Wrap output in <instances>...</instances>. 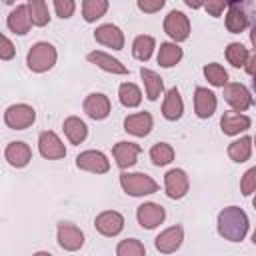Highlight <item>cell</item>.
Instances as JSON below:
<instances>
[{
	"label": "cell",
	"instance_id": "19",
	"mask_svg": "<svg viewBox=\"0 0 256 256\" xmlns=\"http://www.w3.org/2000/svg\"><path fill=\"white\" fill-rule=\"evenodd\" d=\"M4 158L8 160L10 166L14 168H24L30 160H32V150L26 142H10L4 150Z\"/></svg>",
	"mask_w": 256,
	"mask_h": 256
},
{
	"label": "cell",
	"instance_id": "46",
	"mask_svg": "<svg viewBox=\"0 0 256 256\" xmlns=\"http://www.w3.org/2000/svg\"><path fill=\"white\" fill-rule=\"evenodd\" d=\"M252 204H254V208H256V196H254V200H252Z\"/></svg>",
	"mask_w": 256,
	"mask_h": 256
},
{
	"label": "cell",
	"instance_id": "48",
	"mask_svg": "<svg viewBox=\"0 0 256 256\" xmlns=\"http://www.w3.org/2000/svg\"><path fill=\"white\" fill-rule=\"evenodd\" d=\"M254 140H256V138H254Z\"/></svg>",
	"mask_w": 256,
	"mask_h": 256
},
{
	"label": "cell",
	"instance_id": "42",
	"mask_svg": "<svg viewBox=\"0 0 256 256\" xmlns=\"http://www.w3.org/2000/svg\"><path fill=\"white\" fill-rule=\"evenodd\" d=\"M244 70H246L250 76H256V50H254L252 54H248V60H246Z\"/></svg>",
	"mask_w": 256,
	"mask_h": 256
},
{
	"label": "cell",
	"instance_id": "9",
	"mask_svg": "<svg viewBox=\"0 0 256 256\" xmlns=\"http://www.w3.org/2000/svg\"><path fill=\"white\" fill-rule=\"evenodd\" d=\"M58 244H60V248H64L68 252H76L84 244V234L76 224L60 222L58 224Z\"/></svg>",
	"mask_w": 256,
	"mask_h": 256
},
{
	"label": "cell",
	"instance_id": "29",
	"mask_svg": "<svg viewBox=\"0 0 256 256\" xmlns=\"http://www.w3.org/2000/svg\"><path fill=\"white\" fill-rule=\"evenodd\" d=\"M118 98H120L122 106H126V108H136V106L142 102V92H140V88H138L136 84L124 82V84H120V88H118Z\"/></svg>",
	"mask_w": 256,
	"mask_h": 256
},
{
	"label": "cell",
	"instance_id": "14",
	"mask_svg": "<svg viewBox=\"0 0 256 256\" xmlns=\"http://www.w3.org/2000/svg\"><path fill=\"white\" fill-rule=\"evenodd\" d=\"M94 38H96V42H100V44H104V46H108L112 50H122L124 48V34L114 24L98 26L96 32H94Z\"/></svg>",
	"mask_w": 256,
	"mask_h": 256
},
{
	"label": "cell",
	"instance_id": "32",
	"mask_svg": "<svg viewBox=\"0 0 256 256\" xmlns=\"http://www.w3.org/2000/svg\"><path fill=\"white\" fill-rule=\"evenodd\" d=\"M28 12H30V18H32L34 26H46L50 22L48 4L44 0H30L28 2Z\"/></svg>",
	"mask_w": 256,
	"mask_h": 256
},
{
	"label": "cell",
	"instance_id": "15",
	"mask_svg": "<svg viewBox=\"0 0 256 256\" xmlns=\"http://www.w3.org/2000/svg\"><path fill=\"white\" fill-rule=\"evenodd\" d=\"M216 94L210 92L208 88L198 86L194 90V110L198 118H210L216 112Z\"/></svg>",
	"mask_w": 256,
	"mask_h": 256
},
{
	"label": "cell",
	"instance_id": "35",
	"mask_svg": "<svg viewBox=\"0 0 256 256\" xmlns=\"http://www.w3.org/2000/svg\"><path fill=\"white\" fill-rule=\"evenodd\" d=\"M204 76H206V80H208L212 86H222V88H224V86L228 84V72H226L220 64H216V62L204 66Z\"/></svg>",
	"mask_w": 256,
	"mask_h": 256
},
{
	"label": "cell",
	"instance_id": "45",
	"mask_svg": "<svg viewBox=\"0 0 256 256\" xmlns=\"http://www.w3.org/2000/svg\"><path fill=\"white\" fill-rule=\"evenodd\" d=\"M252 242L256 244V228H254V234H252Z\"/></svg>",
	"mask_w": 256,
	"mask_h": 256
},
{
	"label": "cell",
	"instance_id": "34",
	"mask_svg": "<svg viewBox=\"0 0 256 256\" xmlns=\"http://www.w3.org/2000/svg\"><path fill=\"white\" fill-rule=\"evenodd\" d=\"M226 60L232 64V66H236V68H240V66H246V60H248V50L240 44V42H230L228 46H226Z\"/></svg>",
	"mask_w": 256,
	"mask_h": 256
},
{
	"label": "cell",
	"instance_id": "6",
	"mask_svg": "<svg viewBox=\"0 0 256 256\" xmlns=\"http://www.w3.org/2000/svg\"><path fill=\"white\" fill-rule=\"evenodd\" d=\"M76 166L80 170H86V172H92V174H106L110 170V162L108 158L98 152V150H86V152H80L76 156Z\"/></svg>",
	"mask_w": 256,
	"mask_h": 256
},
{
	"label": "cell",
	"instance_id": "10",
	"mask_svg": "<svg viewBox=\"0 0 256 256\" xmlns=\"http://www.w3.org/2000/svg\"><path fill=\"white\" fill-rule=\"evenodd\" d=\"M182 240H184V228H182L180 224H174V226L166 228L164 232H160V234L156 236L154 246H156V250L162 252V254H172V252H176V250L180 248Z\"/></svg>",
	"mask_w": 256,
	"mask_h": 256
},
{
	"label": "cell",
	"instance_id": "26",
	"mask_svg": "<svg viewBox=\"0 0 256 256\" xmlns=\"http://www.w3.org/2000/svg\"><path fill=\"white\" fill-rule=\"evenodd\" d=\"M182 60V48L176 42H164L158 48V64L162 68H172Z\"/></svg>",
	"mask_w": 256,
	"mask_h": 256
},
{
	"label": "cell",
	"instance_id": "47",
	"mask_svg": "<svg viewBox=\"0 0 256 256\" xmlns=\"http://www.w3.org/2000/svg\"><path fill=\"white\" fill-rule=\"evenodd\" d=\"M254 92H256V76H254Z\"/></svg>",
	"mask_w": 256,
	"mask_h": 256
},
{
	"label": "cell",
	"instance_id": "16",
	"mask_svg": "<svg viewBox=\"0 0 256 256\" xmlns=\"http://www.w3.org/2000/svg\"><path fill=\"white\" fill-rule=\"evenodd\" d=\"M84 112L94 120H104L110 114V100L106 94L92 92L84 100Z\"/></svg>",
	"mask_w": 256,
	"mask_h": 256
},
{
	"label": "cell",
	"instance_id": "28",
	"mask_svg": "<svg viewBox=\"0 0 256 256\" xmlns=\"http://www.w3.org/2000/svg\"><path fill=\"white\" fill-rule=\"evenodd\" d=\"M250 154H252V138L250 136H242V138L230 142V146H228V156L234 162H246L250 158Z\"/></svg>",
	"mask_w": 256,
	"mask_h": 256
},
{
	"label": "cell",
	"instance_id": "1",
	"mask_svg": "<svg viewBox=\"0 0 256 256\" xmlns=\"http://www.w3.org/2000/svg\"><path fill=\"white\" fill-rule=\"evenodd\" d=\"M248 232V216L238 206H228L218 214V234L224 240L240 242Z\"/></svg>",
	"mask_w": 256,
	"mask_h": 256
},
{
	"label": "cell",
	"instance_id": "5",
	"mask_svg": "<svg viewBox=\"0 0 256 256\" xmlns=\"http://www.w3.org/2000/svg\"><path fill=\"white\" fill-rule=\"evenodd\" d=\"M164 32L174 40V42H182L190 36V20L184 12L180 10H172L168 12V16L164 18Z\"/></svg>",
	"mask_w": 256,
	"mask_h": 256
},
{
	"label": "cell",
	"instance_id": "40",
	"mask_svg": "<svg viewBox=\"0 0 256 256\" xmlns=\"http://www.w3.org/2000/svg\"><path fill=\"white\" fill-rule=\"evenodd\" d=\"M14 54H16L14 44L8 40L6 34H2V36H0V58H2V60H10V58H14Z\"/></svg>",
	"mask_w": 256,
	"mask_h": 256
},
{
	"label": "cell",
	"instance_id": "4",
	"mask_svg": "<svg viewBox=\"0 0 256 256\" xmlns=\"http://www.w3.org/2000/svg\"><path fill=\"white\" fill-rule=\"evenodd\" d=\"M34 120H36V112L28 104H12L4 112V122L12 130H24V128L32 126Z\"/></svg>",
	"mask_w": 256,
	"mask_h": 256
},
{
	"label": "cell",
	"instance_id": "18",
	"mask_svg": "<svg viewBox=\"0 0 256 256\" xmlns=\"http://www.w3.org/2000/svg\"><path fill=\"white\" fill-rule=\"evenodd\" d=\"M152 114L150 112H136V114H130L124 118V130L134 134V136H148L150 130H152Z\"/></svg>",
	"mask_w": 256,
	"mask_h": 256
},
{
	"label": "cell",
	"instance_id": "27",
	"mask_svg": "<svg viewBox=\"0 0 256 256\" xmlns=\"http://www.w3.org/2000/svg\"><path fill=\"white\" fill-rule=\"evenodd\" d=\"M140 78L144 80V88H146V98L148 100H158V96L162 94L164 90V84H162V78L150 70V68H140Z\"/></svg>",
	"mask_w": 256,
	"mask_h": 256
},
{
	"label": "cell",
	"instance_id": "23",
	"mask_svg": "<svg viewBox=\"0 0 256 256\" xmlns=\"http://www.w3.org/2000/svg\"><path fill=\"white\" fill-rule=\"evenodd\" d=\"M88 62L96 64L98 68H102V70H106V72H110V74H126V72H128V68H126L120 60H116V58H112L110 54L100 52V50L90 52V54H88Z\"/></svg>",
	"mask_w": 256,
	"mask_h": 256
},
{
	"label": "cell",
	"instance_id": "3",
	"mask_svg": "<svg viewBox=\"0 0 256 256\" xmlns=\"http://www.w3.org/2000/svg\"><path fill=\"white\" fill-rule=\"evenodd\" d=\"M120 186L130 196H146L158 190V184L148 174H142V172H122Z\"/></svg>",
	"mask_w": 256,
	"mask_h": 256
},
{
	"label": "cell",
	"instance_id": "12",
	"mask_svg": "<svg viewBox=\"0 0 256 256\" xmlns=\"http://www.w3.org/2000/svg\"><path fill=\"white\" fill-rule=\"evenodd\" d=\"M164 218H166V210L160 206V204H156V202H144V204H140L138 206V210H136V220H138V224L142 226V228H156L158 224H162L164 222Z\"/></svg>",
	"mask_w": 256,
	"mask_h": 256
},
{
	"label": "cell",
	"instance_id": "22",
	"mask_svg": "<svg viewBox=\"0 0 256 256\" xmlns=\"http://www.w3.org/2000/svg\"><path fill=\"white\" fill-rule=\"evenodd\" d=\"M246 26H248V16H246V10L242 8V4H238V2L228 4V14H226V28H228V32L240 34V32L246 30Z\"/></svg>",
	"mask_w": 256,
	"mask_h": 256
},
{
	"label": "cell",
	"instance_id": "43",
	"mask_svg": "<svg viewBox=\"0 0 256 256\" xmlns=\"http://www.w3.org/2000/svg\"><path fill=\"white\" fill-rule=\"evenodd\" d=\"M250 42H252V46L256 48V22H254V26H252V32H250Z\"/></svg>",
	"mask_w": 256,
	"mask_h": 256
},
{
	"label": "cell",
	"instance_id": "2",
	"mask_svg": "<svg viewBox=\"0 0 256 256\" xmlns=\"http://www.w3.org/2000/svg\"><path fill=\"white\" fill-rule=\"evenodd\" d=\"M56 48L50 42H36L26 56V64L32 72H48L56 64Z\"/></svg>",
	"mask_w": 256,
	"mask_h": 256
},
{
	"label": "cell",
	"instance_id": "30",
	"mask_svg": "<svg viewBox=\"0 0 256 256\" xmlns=\"http://www.w3.org/2000/svg\"><path fill=\"white\" fill-rule=\"evenodd\" d=\"M154 46H156V40H154L152 36H146V34L136 36V38H134V44H132V54H134L136 60L146 62V60L152 56Z\"/></svg>",
	"mask_w": 256,
	"mask_h": 256
},
{
	"label": "cell",
	"instance_id": "41",
	"mask_svg": "<svg viewBox=\"0 0 256 256\" xmlns=\"http://www.w3.org/2000/svg\"><path fill=\"white\" fill-rule=\"evenodd\" d=\"M136 6H138L142 12L152 14V12H158V10L164 6V0H138Z\"/></svg>",
	"mask_w": 256,
	"mask_h": 256
},
{
	"label": "cell",
	"instance_id": "38",
	"mask_svg": "<svg viewBox=\"0 0 256 256\" xmlns=\"http://www.w3.org/2000/svg\"><path fill=\"white\" fill-rule=\"evenodd\" d=\"M54 10H56V14L64 20V18H70V16L74 14L76 4H74L72 0H54Z\"/></svg>",
	"mask_w": 256,
	"mask_h": 256
},
{
	"label": "cell",
	"instance_id": "11",
	"mask_svg": "<svg viewBox=\"0 0 256 256\" xmlns=\"http://www.w3.org/2000/svg\"><path fill=\"white\" fill-rule=\"evenodd\" d=\"M164 186H166V194L172 198V200H180L186 196L188 188H190V182H188V176L184 170L180 168H172L166 172L164 176Z\"/></svg>",
	"mask_w": 256,
	"mask_h": 256
},
{
	"label": "cell",
	"instance_id": "39",
	"mask_svg": "<svg viewBox=\"0 0 256 256\" xmlns=\"http://www.w3.org/2000/svg\"><path fill=\"white\" fill-rule=\"evenodd\" d=\"M202 6H204V10H206L210 16H214V18H218V16L224 12V8H228V4H226L224 0H208V2H204Z\"/></svg>",
	"mask_w": 256,
	"mask_h": 256
},
{
	"label": "cell",
	"instance_id": "17",
	"mask_svg": "<svg viewBox=\"0 0 256 256\" xmlns=\"http://www.w3.org/2000/svg\"><path fill=\"white\" fill-rule=\"evenodd\" d=\"M220 128L224 134L228 136H236L244 130L250 128V118L242 112H236V110H230V112H224L222 118H220Z\"/></svg>",
	"mask_w": 256,
	"mask_h": 256
},
{
	"label": "cell",
	"instance_id": "33",
	"mask_svg": "<svg viewBox=\"0 0 256 256\" xmlns=\"http://www.w3.org/2000/svg\"><path fill=\"white\" fill-rule=\"evenodd\" d=\"M150 160L156 166H166L174 160V148L166 142H158L150 148Z\"/></svg>",
	"mask_w": 256,
	"mask_h": 256
},
{
	"label": "cell",
	"instance_id": "36",
	"mask_svg": "<svg viewBox=\"0 0 256 256\" xmlns=\"http://www.w3.org/2000/svg\"><path fill=\"white\" fill-rule=\"evenodd\" d=\"M116 256H146V248L136 238H126L116 246Z\"/></svg>",
	"mask_w": 256,
	"mask_h": 256
},
{
	"label": "cell",
	"instance_id": "24",
	"mask_svg": "<svg viewBox=\"0 0 256 256\" xmlns=\"http://www.w3.org/2000/svg\"><path fill=\"white\" fill-rule=\"evenodd\" d=\"M184 112V102H182V96L178 92V88H170L164 96V104H162V116L166 120H178Z\"/></svg>",
	"mask_w": 256,
	"mask_h": 256
},
{
	"label": "cell",
	"instance_id": "44",
	"mask_svg": "<svg viewBox=\"0 0 256 256\" xmlns=\"http://www.w3.org/2000/svg\"><path fill=\"white\" fill-rule=\"evenodd\" d=\"M32 256H52V254L50 252H34Z\"/></svg>",
	"mask_w": 256,
	"mask_h": 256
},
{
	"label": "cell",
	"instance_id": "20",
	"mask_svg": "<svg viewBox=\"0 0 256 256\" xmlns=\"http://www.w3.org/2000/svg\"><path fill=\"white\" fill-rule=\"evenodd\" d=\"M138 154H140V146L134 144V142H118V144H114V148H112V156H114L116 164H118L122 170L134 166L136 160H138Z\"/></svg>",
	"mask_w": 256,
	"mask_h": 256
},
{
	"label": "cell",
	"instance_id": "21",
	"mask_svg": "<svg viewBox=\"0 0 256 256\" xmlns=\"http://www.w3.org/2000/svg\"><path fill=\"white\" fill-rule=\"evenodd\" d=\"M8 28L14 32V34H28L30 26H32V18H30V12H28V4H20L16 6L10 14H8V20H6Z\"/></svg>",
	"mask_w": 256,
	"mask_h": 256
},
{
	"label": "cell",
	"instance_id": "7",
	"mask_svg": "<svg viewBox=\"0 0 256 256\" xmlns=\"http://www.w3.org/2000/svg\"><path fill=\"white\" fill-rule=\"evenodd\" d=\"M224 100L236 110V112H244L246 108H250L252 104V94L250 90L240 84V82H230L224 86Z\"/></svg>",
	"mask_w": 256,
	"mask_h": 256
},
{
	"label": "cell",
	"instance_id": "31",
	"mask_svg": "<svg viewBox=\"0 0 256 256\" xmlns=\"http://www.w3.org/2000/svg\"><path fill=\"white\" fill-rule=\"evenodd\" d=\"M108 10V2L106 0H84L82 2V16L86 22H96L98 18H102Z\"/></svg>",
	"mask_w": 256,
	"mask_h": 256
},
{
	"label": "cell",
	"instance_id": "37",
	"mask_svg": "<svg viewBox=\"0 0 256 256\" xmlns=\"http://www.w3.org/2000/svg\"><path fill=\"white\" fill-rule=\"evenodd\" d=\"M240 192L244 196H250L252 192H256V166L244 172V176L240 180Z\"/></svg>",
	"mask_w": 256,
	"mask_h": 256
},
{
	"label": "cell",
	"instance_id": "8",
	"mask_svg": "<svg viewBox=\"0 0 256 256\" xmlns=\"http://www.w3.org/2000/svg\"><path fill=\"white\" fill-rule=\"evenodd\" d=\"M38 150L48 160H60V158L66 156V148L62 144V140L52 130L40 132V136H38Z\"/></svg>",
	"mask_w": 256,
	"mask_h": 256
},
{
	"label": "cell",
	"instance_id": "13",
	"mask_svg": "<svg viewBox=\"0 0 256 256\" xmlns=\"http://www.w3.org/2000/svg\"><path fill=\"white\" fill-rule=\"evenodd\" d=\"M94 226L102 236H118L124 228V216L116 210H106L96 216Z\"/></svg>",
	"mask_w": 256,
	"mask_h": 256
},
{
	"label": "cell",
	"instance_id": "25",
	"mask_svg": "<svg viewBox=\"0 0 256 256\" xmlns=\"http://www.w3.org/2000/svg\"><path fill=\"white\" fill-rule=\"evenodd\" d=\"M62 128H64V134L68 136V140L72 144H82L88 136V126L78 116H68L62 124Z\"/></svg>",
	"mask_w": 256,
	"mask_h": 256
}]
</instances>
